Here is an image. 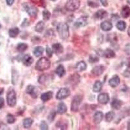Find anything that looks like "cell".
<instances>
[{
    "label": "cell",
    "instance_id": "1",
    "mask_svg": "<svg viewBox=\"0 0 130 130\" xmlns=\"http://www.w3.org/2000/svg\"><path fill=\"white\" fill-rule=\"evenodd\" d=\"M57 30L59 37L62 39H67L69 37V26L67 23H59L57 27Z\"/></svg>",
    "mask_w": 130,
    "mask_h": 130
},
{
    "label": "cell",
    "instance_id": "2",
    "mask_svg": "<svg viewBox=\"0 0 130 130\" xmlns=\"http://www.w3.org/2000/svg\"><path fill=\"white\" fill-rule=\"evenodd\" d=\"M50 61L46 57H42L37 61L35 68L39 71H44L47 70L50 67Z\"/></svg>",
    "mask_w": 130,
    "mask_h": 130
},
{
    "label": "cell",
    "instance_id": "3",
    "mask_svg": "<svg viewBox=\"0 0 130 130\" xmlns=\"http://www.w3.org/2000/svg\"><path fill=\"white\" fill-rule=\"evenodd\" d=\"M7 103L8 105L13 107L16 104V94L14 89H10L7 94Z\"/></svg>",
    "mask_w": 130,
    "mask_h": 130
},
{
    "label": "cell",
    "instance_id": "4",
    "mask_svg": "<svg viewBox=\"0 0 130 130\" xmlns=\"http://www.w3.org/2000/svg\"><path fill=\"white\" fill-rule=\"evenodd\" d=\"M79 7L80 2L79 0H68L65 5V9L70 12H74L77 10Z\"/></svg>",
    "mask_w": 130,
    "mask_h": 130
},
{
    "label": "cell",
    "instance_id": "5",
    "mask_svg": "<svg viewBox=\"0 0 130 130\" xmlns=\"http://www.w3.org/2000/svg\"><path fill=\"white\" fill-rule=\"evenodd\" d=\"M82 101V97L81 96H76L73 98L71 104V111L73 112H77L79 110V107Z\"/></svg>",
    "mask_w": 130,
    "mask_h": 130
},
{
    "label": "cell",
    "instance_id": "6",
    "mask_svg": "<svg viewBox=\"0 0 130 130\" xmlns=\"http://www.w3.org/2000/svg\"><path fill=\"white\" fill-rule=\"evenodd\" d=\"M23 6H24V8L25 10V11L28 13V14L31 17L35 18L37 15V13H38V9H37V7L33 6H30V5H29L27 3L24 4Z\"/></svg>",
    "mask_w": 130,
    "mask_h": 130
},
{
    "label": "cell",
    "instance_id": "7",
    "mask_svg": "<svg viewBox=\"0 0 130 130\" xmlns=\"http://www.w3.org/2000/svg\"><path fill=\"white\" fill-rule=\"evenodd\" d=\"M70 95V91L68 88H62L57 94L56 98L58 100H63Z\"/></svg>",
    "mask_w": 130,
    "mask_h": 130
},
{
    "label": "cell",
    "instance_id": "8",
    "mask_svg": "<svg viewBox=\"0 0 130 130\" xmlns=\"http://www.w3.org/2000/svg\"><path fill=\"white\" fill-rule=\"evenodd\" d=\"M26 93L30 94L34 98H37L39 94V91L37 89V88H36L34 86L29 85L27 86V87L26 89Z\"/></svg>",
    "mask_w": 130,
    "mask_h": 130
},
{
    "label": "cell",
    "instance_id": "9",
    "mask_svg": "<svg viewBox=\"0 0 130 130\" xmlns=\"http://www.w3.org/2000/svg\"><path fill=\"white\" fill-rule=\"evenodd\" d=\"M87 18L85 16H81L76 20V22L74 24V26L76 28H79V27L85 26V25H87Z\"/></svg>",
    "mask_w": 130,
    "mask_h": 130
},
{
    "label": "cell",
    "instance_id": "10",
    "mask_svg": "<svg viewBox=\"0 0 130 130\" xmlns=\"http://www.w3.org/2000/svg\"><path fill=\"white\" fill-rule=\"evenodd\" d=\"M98 100L100 104L105 105L109 102V94L107 93H102L98 96Z\"/></svg>",
    "mask_w": 130,
    "mask_h": 130
},
{
    "label": "cell",
    "instance_id": "11",
    "mask_svg": "<svg viewBox=\"0 0 130 130\" xmlns=\"http://www.w3.org/2000/svg\"><path fill=\"white\" fill-rule=\"evenodd\" d=\"M104 70H105V67L104 66H96L94 68H92L91 73L92 75L95 76H100L103 74Z\"/></svg>",
    "mask_w": 130,
    "mask_h": 130
},
{
    "label": "cell",
    "instance_id": "12",
    "mask_svg": "<svg viewBox=\"0 0 130 130\" xmlns=\"http://www.w3.org/2000/svg\"><path fill=\"white\" fill-rule=\"evenodd\" d=\"M100 27L102 31H109L112 29V24L109 21H104L100 24Z\"/></svg>",
    "mask_w": 130,
    "mask_h": 130
},
{
    "label": "cell",
    "instance_id": "13",
    "mask_svg": "<svg viewBox=\"0 0 130 130\" xmlns=\"http://www.w3.org/2000/svg\"><path fill=\"white\" fill-rule=\"evenodd\" d=\"M52 50L55 54L59 55V54H61L63 52L64 48L60 43H56V44L52 45Z\"/></svg>",
    "mask_w": 130,
    "mask_h": 130
},
{
    "label": "cell",
    "instance_id": "14",
    "mask_svg": "<svg viewBox=\"0 0 130 130\" xmlns=\"http://www.w3.org/2000/svg\"><path fill=\"white\" fill-rule=\"evenodd\" d=\"M33 62V58L29 55H25L22 59V63L26 67H29Z\"/></svg>",
    "mask_w": 130,
    "mask_h": 130
},
{
    "label": "cell",
    "instance_id": "15",
    "mask_svg": "<svg viewBox=\"0 0 130 130\" xmlns=\"http://www.w3.org/2000/svg\"><path fill=\"white\" fill-rule=\"evenodd\" d=\"M109 85L112 87H117V86L120 84V78H119L118 75H114L113 77L109 80Z\"/></svg>",
    "mask_w": 130,
    "mask_h": 130
},
{
    "label": "cell",
    "instance_id": "16",
    "mask_svg": "<svg viewBox=\"0 0 130 130\" xmlns=\"http://www.w3.org/2000/svg\"><path fill=\"white\" fill-rule=\"evenodd\" d=\"M101 56H104L105 58H108V59H111V58H113L115 56V53L112 50L110 49H107L105 51H103L102 52V55Z\"/></svg>",
    "mask_w": 130,
    "mask_h": 130
},
{
    "label": "cell",
    "instance_id": "17",
    "mask_svg": "<svg viewBox=\"0 0 130 130\" xmlns=\"http://www.w3.org/2000/svg\"><path fill=\"white\" fill-rule=\"evenodd\" d=\"M122 105V102L120 100L117 99V98H114L111 102V106L114 109L118 110L121 108Z\"/></svg>",
    "mask_w": 130,
    "mask_h": 130
},
{
    "label": "cell",
    "instance_id": "18",
    "mask_svg": "<svg viewBox=\"0 0 130 130\" xmlns=\"http://www.w3.org/2000/svg\"><path fill=\"white\" fill-rule=\"evenodd\" d=\"M103 117H104V115L102 112H100V111L96 112L94 115V122L95 124H100L102 122Z\"/></svg>",
    "mask_w": 130,
    "mask_h": 130
},
{
    "label": "cell",
    "instance_id": "19",
    "mask_svg": "<svg viewBox=\"0 0 130 130\" xmlns=\"http://www.w3.org/2000/svg\"><path fill=\"white\" fill-rule=\"evenodd\" d=\"M55 73L57 74V75H59L60 77H63L64 75L66 74V71H65L64 67L62 66V65L60 64L59 65L57 68L55 69Z\"/></svg>",
    "mask_w": 130,
    "mask_h": 130
},
{
    "label": "cell",
    "instance_id": "20",
    "mask_svg": "<svg viewBox=\"0 0 130 130\" xmlns=\"http://www.w3.org/2000/svg\"><path fill=\"white\" fill-rule=\"evenodd\" d=\"M67 108L66 105L64 104L63 102H61L59 103L57 107V112L60 115H63L65 112H67Z\"/></svg>",
    "mask_w": 130,
    "mask_h": 130
},
{
    "label": "cell",
    "instance_id": "21",
    "mask_svg": "<svg viewBox=\"0 0 130 130\" xmlns=\"http://www.w3.org/2000/svg\"><path fill=\"white\" fill-rule=\"evenodd\" d=\"M53 94L52 91H49L47 92H45V93H43L41 95V100L43 101V102H47L48 100L51 99L53 96Z\"/></svg>",
    "mask_w": 130,
    "mask_h": 130
},
{
    "label": "cell",
    "instance_id": "22",
    "mask_svg": "<svg viewBox=\"0 0 130 130\" xmlns=\"http://www.w3.org/2000/svg\"><path fill=\"white\" fill-rule=\"evenodd\" d=\"M121 15L123 18H127L130 16V7L128 6H124L122 9Z\"/></svg>",
    "mask_w": 130,
    "mask_h": 130
},
{
    "label": "cell",
    "instance_id": "23",
    "mask_svg": "<svg viewBox=\"0 0 130 130\" xmlns=\"http://www.w3.org/2000/svg\"><path fill=\"white\" fill-rule=\"evenodd\" d=\"M32 123H33V120H32V118H26L23 121V126H24V128L25 129L30 128L32 126Z\"/></svg>",
    "mask_w": 130,
    "mask_h": 130
},
{
    "label": "cell",
    "instance_id": "24",
    "mask_svg": "<svg viewBox=\"0 0 130 130\" xmlns=\"http://www.w3.org/2000/svg\"><path fill=\"white\" fill-rule=\"evenodd\" d=\"M107 12L105 10H98L95 14V17L98 19H103L107 17Z\"/></svg>",
    "mask_w": 130,
    "mask_h": 130
},
{
    "label": "cell",
    "instance_id": "25",
    "mask_svg": "<svg viewBox=\"0 0 130 130\" xmlns=\"http://www.w3.org/2000/svg\"><path fill=\"white\" fill-rule=\"evenodd\" d=\"M43 53H44V48L42 46H37V47H36L34 49V50H33V54L37 57L41 56Z\"/></svg>",
    "mask_w": 130,
    "mask_h": 130
},
{
    "label": "cell",
    "instance_id": "26",
    "mask_svg": "<svg viewBox=\"0 0 130 130\" xmlns=\"http://www.w3.org/2000/svg\"><path fill=\"white\" fill-rule=\"evenodd\" d=\"M45 28V24L42 21H40L39 22L37 23L35 26V31L38 32H43Z\"/></svg>",
    "mask_w": 130,
    "mask_h": 130
},
{
    "label": "cell",
    "instance_id": "27",
    "mask_svg": "<svg viewBox=\"0 0 130 130\" xmlns=\"http://www.w3.org/2000/svg\"><path fill=\"white\" fill-rule=\"evenodd\" d=\"M20 30L18 27H14V28L10 29L9 31V36L12 38H15L18 36V35L19 34Z\"/></svg>",
    "mask_w": 130,
    "mask_h": 130
},
{
    "label": "cell",
    "instance_id": "28",
    "mask_svg": "<svg viewBox=\"0 0 130 130\" xmlns=\"http://www.w3.org/2000/svg\"><path fill=\"white\" fill-rule=\"evenodd\" d=\"M102 89V83L100 81H97L95 82L93 86V91L95 92H99Z\"/></svg>",
    "mask_w": 130,
    "mask_h": 130
},
{
    "label": "cell",
    "instance_id": "29",
    "mask_svg": "<svg viewBox=\"0 0 130 130\" xmlns=\"http://www.w3.org/2000/svg\"><path fill=\"white\" fill-rule=\"evenodd\" d=\"M76 70H77V71H83L85 70H86L87 68V64H86L85 62L84 61H80L79 62L76 64Z\"/></svg>",
    "mask_w": 130,
    "mask_h": 130
},
{
    "label": "cell",
    "instance_id": "30",
    "mask_svg": "<svg viewBox=\"0 0 130 130\" xmlns=\"http://www.w3.org/2000/svg\"><path fill=\"white\" fill-rule=\"evenodd\" d=\"M116 26H117V28L118 29L119 31H124L126 28V24L124 21L120 20L117 22Z\"/></svg>",
    "mask_w": 130,
    "mask_h": 130
},
{
    "label": "cell",
    "instance_id": "31",
    "mask_svg": "<svg viewBox=\"0 0 130 130\" xmlns=\"http://www.w3.org/2000/svg\"><path fill=\"white\" fill-rule=\"evenodd\" d=\"M28 46L25 43H19L16 46V50L20 52H24L27 49Z\"/></svg>",
    "mask_w": 130,
    "mask_h": 130
},
{
    "label": "cell",
    "instance_id": "32",
    "mask_svg": "<svg viewBox=\"0 0 130 130\" xmlns=\"http://www.w3.org/2000/svg\"><path fill=\"white\" fill-rule=\"evenodd\" d=\"M115 117V112L113 111H109L105 115V120L107 122H110L113 120Z\"/></svg>",
    "mask_w": 130,
    "mask_h": 130
},
{
    "label": "cell",
    "instance_id": "33",
    "mask_svg": "<svg viewBox=\"0 0 130 130\" xmlns=\"http://www.w3.org/2000/svg\"><path fill=\"white\" fill-rule=\"evenodd\" d=\"M15 121H16V118L12 115H10V114L7 115V122L9 124H14Z\"/></svg>",
    "mask_w": 130,
    "mask_h": 130
},
{
    "label": "cell",
    "instance_id": "34",
    "mask_svg": "<svg viewBox=\"0 0 130 130\" xmlns=\"http://www.w3.org/2000/svg\"><path fill=\"white\" fill-rule=\"evenodd\" d=\"M47 75H46V74L41 75L39 78V82L40 83V84H44L45 82L47 81Z\"/></svg>",
    "mask_w": 130,
    "mask_h": 130
},
{
    "label": "cell",
    "instance_id": "35",
    "mask_svg": "<svg viewBox=\"0 0 130 130\" xmlns=\"http://www.w3.org/2000/svg\"><path fill=\"white\" fill-rule=\"evenodd\" d=\"M42 16L43 18H44V19L45 20H48L50 19V18L51 14L50 12H49L48 10H44L42 12Z\"/></svg>",
    "mask_w": 130,
    "mask_h": 130
},
{
    "label": "cell",
    "instance_id": "36",
    "mask_svg": "<svg viewBox=\"0 0 130 130\" xmlns=\"http://www.w3.org/2000/svg\"><path fill=\"white\" fill-rule=\"evenodd\" d=\"M98 61H99V59L96 55H90V56L89 57V62L90 63H95V62H97Z\"/></svg>",
    "mask_w": 130,
    "mask_h": 130
},
{
    "label": "cell",
    "instance_id": "37",
    "mask_svg": "<svg viewBox=\"0 0 130 130\" xmlns=\"http://www.w3.org/2000/svg\"><path fill=\"white\" fill-rule=\"evenodd\" d=\"M55 115H56V113H55V111H51L50 113L49 114V115L47 116V119H48L49 121L50 122L53 121V120H54V118H55Z\"/></svg>",
    "mask_w": 130,
    "mask_h": 130
},
{
    "label": "cell",
    "instance_id": "38",
    "mask_svg": "<svg viewBox=\"0 0 130 130\" xmlns=\"http://www.w3.org/2000/svg\"><path fill=\"white\" fill-rule=\"evenodd\" d=\"M40 129L42 130H47L48 129V125H47V122H46L45 121H42L40 124Z\"/></svg>",
    "mask_w": 130,
    "mask_h": 130
},
{
    "label": "cell",
    "instance_id": "39",
    "mask_svg": "<svg viewBox=\"0 0 130 130\" xmlns=\"http://www.w3.org/2000/svg\"><path fill=\"white\" fill-rule=\"evenodd\" d=\"M124 51L127 55L130 56V44H127L124 47Z\"/></svg>",
    "mask_w": 130,
    "mask_h": 130
},
{
    "label": "cell",
    "instance_id": "40",
    "mask_svg": "<svg viewBox=\"0 0 130 130\" xmlns=\"http://www.w3.org/2000/svg\"><path fill=\"white\" fill-rule=\"evenodd\" d=\"M46 53H47V55L49 57H51L52 56V54H53V50H52L48 46L46 47Z\"/></svg>",
    "mask_w": 130,
    "mask_h": 130
},
{
    "label": "cell",
    "instance_id": "41",
    "mask_svg": "<svg viewBox=\"0 0 130 130\" xmlns=\"http://www.w3.org/2000/svg\"><path fill=\"white\" fill-rule=\"evenodd\" d=\"M124 77H129L130 76V67H128V68L125 70V72H124Z\"/></svg>",
    "mask_w": 130,
    "mask_h": 130
},
{
    "label": "cell",
    "instance_id": "42",
    "mask_svg": "<svg viewBox=\"0 0 130 130\" xmlns=\"http://www.w3.org/2000/svg\"><path fill=\"white\" fill-rule=\"evenodd\" d=\"M33 3H36V4H39L40 5H42V4L44 3H42L43 2V0H31Z\"/></svg>",
    "mask_w": 130,
    "mask_h": 130
},
{
    "label": "cell",
    "instance_id": "43",
    "mask_svg": "<svg viewBox=\"0 0 130 130\" xmlns=\"http://www.w3.org/2000/svg\"><path fill=\"white\" fill-rule=\"evenodd\" d=\"M4 105V99L2 97H0V109H2Z\"/></svg>",
    "mask_w": 130,
    "mask_h": 130
},
{
    "label": "cell",
    "instance_id": "44",
    "mask_svg": "<svg viewBox=\"0 0 130 130\" xmlns=\"http://www.w3.org/2000/svg\"><path fill=\"white\" fill-rule=\"evenodd\" d=\"M101 2V3L102 4V5L104 7H106L107 6L108 3H107V0H100Z\"/></svg>",
    "mask_w": 130,
    "mask_h": 130
},
{
    "label": "cell",
    "instance_id": "45",
    "mask_svg": "<svg viewBox=\"0 0 130 130\" xmlns=\"http://www.w3.org/2000/svg\"><path fill=\"white\" fill-rule=\"evenodd\" d=\"M6 2L8 5L10 6V5H12L13 4V3L14 2V0H6Z\"/></svg>",
    "mask_w": 130,
    "mask_h": 130
},
{
    "label": "cell",
    "instance_id": "46",
    "mask_svg": "<svg viewBox=\"0 0 130 130\" xmlns=\"http://www.w3.org/2000/svg\"><path fill=\"white\" fill-rule=\"evenodd\" d=\"M3 93V89L1 88V89H0V96H1Z\"/></svg>",
    "mask_w": 130,
    "mask_h": 130
},
{
    "label": "cell",
    "instance_id": "47",
    "mask_svg": "<svg viewBox=\"0 0 130 130\" xmlns=\"http://www.w3.org/2000/svg\"><path fill=\"white\" fill-rule=\"evenodd\" d=\"M127 129L130 130V120L128 122V124H127Z\"/></svg>",
    "mask_w": 130,
    "mask_h": 130
},
{
    "label": "cell",
    "instance_id": "48",
    "mask_svg": "<svg viewBox=\"0 0 130 130\" xmlns=\"http://www.w3.org/2000/svg\"><path fill=\"white\" fill-rule=\"evenodd\" d=\"M127 33H128V35L130 37V27H129V29H128V31H127Z\"/></svg>",
    "mask_w": 130,
    "mask_h": 130
},
{
    "label": "cell",
    "instance_id": "49",
    "mask_svg": "<svg viewBox=\"0 0 130 130\" xmlns=\"http://www.w3.org/2000/svg\"><path fill=\"white\" fill-rule=\"evenodd\" d=\"M127 2H128V3L130 4V0H127Z\"/></svg>",
    "mask_w": 130,
    "mask_h": 130
},
{
    "label": "cell",
    "instance_id": "50",
    "mask_svg": "<svg viewBox=\"0 0 130 130\" xmlns=\"http://www.w3.org/2000/svg\"><path fill=\"white\" fill-rule=\"evenodd\" d=\"M2 28V25H1V24H0V29Z\"/></svg>",
    "mask_w": 130,
    "mask_h": 130
},
{
    "label": "cell",
    "instance_id": "51",
    "mask_svg": "<svg viewBox=\"0 0 130 130\" xmlns=\"http://www.w3.org/2000/svg\"><path fill=\"white\" fill-rule=\"evenodd\" d=\"M51 1H53V2H55V1H56V0H51Z\"/></svg>",
    "mask_w": 130,
    "mask_h": 130
}]
</instances>
